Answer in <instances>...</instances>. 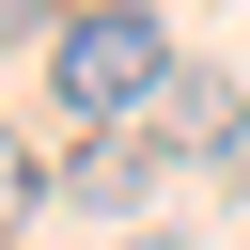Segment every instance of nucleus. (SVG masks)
Here are the masks:
<instances>
[{"instance_id":"1","label":"nucleus","mask_w":250,"mask_h":250,"mask_svg":"<svg viewBox=\"0 0 250 250\" xmlns=\"http://www.w3.org/2000/svg\"><path fill=\"white\" fill-rule=\"evenodd\" d=\"M188 62H172V16L156 0H78L62 31H47V94L109 141V125H156V94H172Z\"/></svg>"},{"instance_id":"2","label":"nucleus","mask_w":250,"mask_h":250,"mask_svg":"<svg viewBox=\"0 0 250 250\" xmlns=\"http://www.w3.org/2000/svg\"><path fill=\"white\" fill-rule=\"evenodd\" d=\"M156 141H172V172H188V156H250V94H234V78H172V94H156Z\"/></svg>"},{"instance_id":"3","label":"nucleus","mask_w":250,"mask_h":250,"mask_svg":"<svg viewBox=\"0 0 250 250\" xmlns=\"http://www.w3.org/2000/svg\"><path fill=\"white\" fill-rule=\"evenodd\" d=\"M156 172H172V141H156V125H109V141H78V156H62V188H78V203H109V219H125Z\"/></svg>"},{"instance_id":"4","label":"nucleus","mask_w":250,"mask_h":250,"mask_svg":"<svg viewBox=\"0 0 250 250\" xmlns=\"http://www.w3.org/2000/svg\"><path fill=\"white\" fill-rule=\"evenodd\" d=\"M31 203H47V172H31V141H16V125H0V234H16V219H31Z\"/></svg>"}]
</instances>
